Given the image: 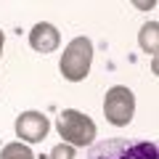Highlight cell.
Returning a JSON list of instances; mask_svg holds the SVG:
<instances>
[{"instance_id": "52a82bcc", "label": "cell", "mask_w": 159, "mask_h": 159, "mask_svg": "<svg viewBox=\"0 0 159 159\" xmlns=\"http://www.w3.org/2000/svg\"><path fill=\"white\" fill-rule=\"evenodd\" d=\"M157 32H159L157 21H148L146 27L141 29V48L146 53H157Z\"/></svg>"}, {"instance_id": "5b68a950", "label": "cell", "mask_w": 159, "mask_h": 159, "mask_svg": "<svg viewBox=\"0 0 159 159\" xmlns=\"http://www.w3.org/2000/svg\"><path fill=\"white\" fill-rule=\"evenodd\" d=\"M48 130H51V122L40 111H24L16 119V135L27 143H40L48 135Z\"/></svg>"}, {"instance_id": "6da1fadb", "label": "cell", "mask_w": 159, "mask_h": 159, "mask_svg": "<svg viewBox=\"0 0 159 159\" xmlns=\"http://www.w3.org/2000/svg\"><path fill=\"white\" fill-rule=\"evenodd\" d=\"M88 159H159L154 141H138V138H106L93 143Z\"/></svg>"}, {"instance_id": "30bf717a", "label": "cell", "mask_w": 159, "mask_h": 159, "mask_svg": "<svg viewBox=\"0 0 159 159\" xmlns=\"http://www.w3.org/2000/svg\"><path fill=\"white\" fill-rule=\"evenodd\" d=\"M0 53H3V32H0Z\"/></svg>"}, {"instance_id": "8992f818", "label": "cell", "mask_w": 159, "mask_h": 159, "mask_svg": "<svg viewBox=\"0 0 159 159\" xmlns=\"http://www.w3.org/2000/svg\"><path fill=\"white\" fill-rule=\"evenodd\" d=\"M61 43V34L53 24H34V29L29 32V45L34 48L37 53H53Z\"/></svg>"}, {"instance_id": "3957f363", "label": "cell", "mask_w": 159, "mask_h": 159, "mask_svg": "<svg viewBox=\"0 0 159 159\" xmlns=\"http://www.w3.org/2000/svg\"><path fill=\"white\" fill-rule=\"evenodd\" d=\"M90 61H93V43L88 37H74L61 56V74L69 82H80L90 72Z\"/></svg>"}, {"instance_id": "ba28073f", "label": "cell", "mask_w": 159, "mask_h": 159, "mask_svg": "<svg viewBox=\"0 0 159 159\" xmlns=\"http://www.w3.org/2000/svg\"><path fill=\"white\" fill-rule=\"evenodd\" d=\"M0 159H34V154L27 146H21V143H8L0 151Z\"/></svg>"}, {"instance_id": "9c48e42d", "label": "cell", "mask_w": 159, "mask_h": 159, "mask_svg": "<svg viewBox=\"0 0 159 159\" xmlns=\"http://www.w3.org/2000/svg\"><path fill=\"white\" fill-rule=\"evenodd\" d=\"M51 159H74V146H69V143H58V146L51 151Z\"/></svg>"}, {"instance_id": "277c9868", "label": "cell", "mask_w": 159, "mask_h": 159, "mask_svg": "<svg viewBox=\"0 0 159 159\" xmlns=\"http://www.w3.org/2000/svg\"><path fill=\"white\" fill-rule=\"evenodd\" d=\"M103 114H106V119L111 125H117V127L130 125L133 114H135V96H133L130 88L114 85L111 90L106 93V98H103Z\"/></svg>"}, {"instance_id": "7a4b0ae2", "label": "cell", "mask_w": 159, "mask_h": 159, "mask_svg": "<svg viewBox=\"0 0 159 159\" xmlns=\"http://www.w3.org/2000/svg\"><path fill=\"white\" fill-rule=\"evenodd\" d=\"M56 130L69 146H90L96 138V122L82 111L64 109L56 119Z\"/></svg>"}]
</instances>
